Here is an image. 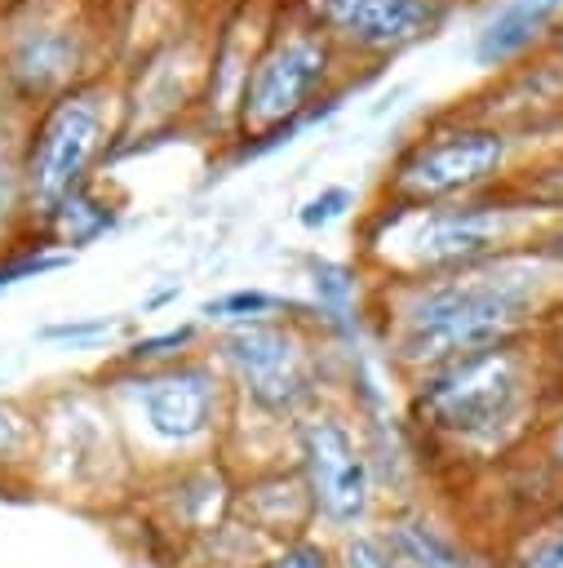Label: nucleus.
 <instances>
[{"label": "nucleus", "mask_w": 563, "mask_h": 568, "mask_svg": "<svg viewBox=\"0 0 563 568\" xmlns=\"http://www.w3.org/2000/svg\"><path fill=\"white\" fill-rule=\"evenodd\" d=\"M120 333V320L115 315H62V320H49L35 328V342L44 346H58V351H93L102 342H111Z\"/></svg>", "instance_id": "obj_23"}, {"label": "nucleus", "mask_w": 563, "mask_h": 568, "mask_svg": "<svg viewBox=\"0 0 563 568\" xmlns=\"http://www.w3.org/2000/svg\"><path fill=\"white\" fill-rule=\"evenodd\" d=\"M364 75L372 71L355 67L293 0H279L239 89L231 124L235 155H262L288 142L297 129L328 115L337 98Z\"/></svg>", "instance_id": "obj_5"}, {"label": "nucleus", "mask_w": 563, "mask_h": 568, "mask_svg": "<svg viewBox=\"0 0 563 568\" xmlns=\"http://www.w3.org/2000/svg\"><path fill=\"white\" fill-rule=\"evenodd\" d=\"M448 4H452V9H457V4H474V0H448Z\"/></svg>", "instance_id": "obj_32"}, {"label": "nucleus", "mask_w": 563, "mask_h": 568, "mask_svg": "<svg viewBox=\"0 0 563 568\" xmlns=\"http://www.w3.org/2000/svg\"><path fill=\"white\" fill-rule=\"evenodd\" d=\"M550 217L514 204L505 191L457 204H372L355 231V262L368 284L430 280L523 253L541 240Z\"/></svg>", "instance_id": "obj_3"}, {"label": "nucleus", "mask_w": 563, "mask_h": 568, "mask_svg": "<svg viewBox=\"0 0 563 568\" xmlns=\"http://www.w3.org/2000/svg\"><path fill=\"white\" fill-rule=\"evenodd\" d=\"M244 528H253L266 546L315 532V510H310V493L297 475L293 462H270V466H253L235 475V510H231Z\"/></svg>", "instance_id": "obj_14"}, {"label": "nucleus", "mask_w": 563, "mask_h": 568, "mask_svg": "<svg viewBox=\"0 0 563 568\" xmlns=\"http://www.w3.org/2000/svg\"><path fill=\"white\" fill-rule=\"evenodd\" d=\"M204 337L208 328L199 320H182V324H168V328H151V333H137L124 342V351L111 359V368H160V364H177L195 351H204Z\"/></svg>", "instance_id": "obj_20"}, {"label": "nucleus", "mask_w": 563, "mask_h": 568, "mask_svg": "<svg viewBox=\"0 0 563 568\" xmlns=\"http://www.w3.org/2000/svg\"><path fill=\"white\" fill-rule=\"evenodd\" d=\"M563 0H501L474 31V62L492 75H505L550 49Z\"/></svg>", "instance_id": "obj_15"}, {"label": "nucleus", "mask_w": 563, "mask_h": 568, "mask_svg": "<svg viewBox=\"0 0 563 568\" xmlns=\"http://www.w3.org/2000/svg\"><path fill=\"white\" fill-rule=\"evenodd\" d=\"M124 146V84L120 67L84 80L27 115L22 138V186H27V226L31 244L49 217L98 182V169Z\"/></svg>", "instance_id": "obj_8"}, {"label": "nucleus", "mask_w": 563, "mask_h": 568, "mask_svg": "<svg viewBox=\"0 0 563 568\" xmlns=\"http://www.w3.org/2000/svg\"><path fill=\"white\" fill-rule=\"evenodd\" d=\"M337 550H341V568H408V564L386 546V537L377 532V524H372V528H359V532H350V537H341Z\"/></svg>", "instance_id": "obj_27"}, {"label": "nucleus", "mask_w": 563, "mask_h": 568, "mask_svg": "<svg viewBox=\"0 0 563 568\" xmlns=\"http://www.w3.org/2000/svg\"><path fill=\"white\" fill-rule=\"evenodd\" d=\"M129 506H137L146 528L168 550H177L191 537L231 519V510H235V470L222 453L177 462V466H160V470L142 475Z\"/></svg>", "instance_id": "obj_13"}, {"label": "nucleus", "mask_w": 563, "mask_h": 568, "mask_svg": "<svg viewBox=\"0 0 563 568\" xmlns=\"http://www.w3.org/2000/svg\"><path fill=\"white\" fill-rule=\"evenodd\" d=\"M350 209H355V191H350V186H324L319 195H310V200L297 209V222H301L306 231H324V226L341 222Z\"/></svg>", "instance_id": "obj_28"}, {"label": "nucleus", "mask_w": 563, "mask_h": 568, "mask_svg": "<svg viewBox=\"0 0 563 568\" xmlns=\"http://www.w3.org/2000/svg\"><path fill=\"white\" fill-rule=\"evenodd\" d=\"M528 133L488 120L470 106L439 111L421 133H412L386 164L377 204H457L505 191L523 160L536 151Z\"/></svg>", "instance_id": "obj_9"}, {"label": "nucleus", "mask_w": 563, "mask_h": 568, "mask_svg": "<svg viewBox=\"0 0 563 568\" xmlns=\"http://www.w3.org/2000/svg\"><path fill=\"white\" fill-rule=\"evenodd\" d=\"M306 302H293L284 293L244 284V288H226L217 297H208L199 306V324L204 328H226V324H248V320H270V315H306Z\"/></svg>", "instance_id": "obj_21"}, {"label": "nucleus", "mask_w": 563, "mask_h": 568, "mask_svg": "<svg viewBox=\"0 0 563 568\" xmlns=\"http://www.w3.org/2000/svg\"><path fill=\"white\" fill-rule=\"evenodd\" d=\"M35 417H40V435H35L31 488L66 506L133 501L142 484V466L98 377L62 382L35 395Z\"/></svg>", "instance_id": "obj_7"}, {"label": "nucleus", "mask_w": 563, "mask_h": 568, "mask_svg": "<svg viewBox=\"0 0 563 568\" xmlns=\"http://www.w3.org/2000/svg\"><path fill=\"white\" fill-rule=\"evenodd\" d=\"M262 568H341V550H337V537H328V532L315 528V532L275 541L266 550Z\"/></svg>", "instance_id": "obj_25"}, {"label": "nucleus", "mask_w": 563, "mask_h": 568, "mask_svg": "<svg viewBox=\"0 0 563 568\" xmlns=\"http://www.w3.org/2000/svg\"><path fill=\"white\" fill-rule=\"evenodd\" d=\"M266 550L270 546L231 515L226 524H217V528L191 537L186 546H177L173 550V564L177 568H262Z\"/></svg>", "instance_id": "obj_17"}, {"label": "nucleus", "mask_w": 563, "mask_h": 568, "mask_svg": "<svg viewBox=\"0 0 563 568\" xmlns=\"http://www.w3.org/2000/svg\"><path fill=\"white\" fill-rule=\"evenodd\" d=\"M288 462L297 466V475L310 493L319 532L341 541L381 519L386 501H381V488L372 475V457H368L355 413L341 399H328L293 422Z\"/></svg>", "instance_id": "obj_11"}, {"label": "nucleus", "mask_w": 563, "mask_h": 568, "mask_svg": "<svg viewBox=\"0 0 563 568\" xmlns=\"http://www.w3.org/2000/svg\"><path fill=\"white\" fill-rule=\"evenodd\" d=\"M355 67L377 71L390 58L434 40L452 18L448 0H293Z\"/></svg>", "instance_id": "obj_12"}, {"label": "nucleus", "mask_w": 563, "mask_h": 568, "mask_svg": "<svg viewBox=\"0 0 563 568\" xmlns=\"http://www.w3.org/2000/svg\"><path fill=\"white\" fill-rule=\"evenodd\" d=\"M399 386L421 466L452 475H479L514 457L550 408V386L528 342L457 355Z\"/></svg>", "instance_id": "obj_2"}, {"label": "nucleus", "mask_w": 563, "mask_h": 568, "mask_svg": "<svg viewBox=\"0 0 563 568\" xmlns=\"http://www.w3.org/2000/svg\"><path fill=\"white\" fill-rule=\"evenodd\" d=\"M550 49H559V53H563V18H559V27H554V40H550Z\"/></svg>", "instance_id": "obj_31"}, {"label": "nucleus", "mask_w": 563, "mask_h": 568, "mask_svg": "<svg viewBox=\"0 0 563 568\" xmlns=\"http://www.w3.org/2000/svg\"><path fill=\"white\" fill-rule=\"evenodd\" d=\"M204 351L222 368L235 395V413L284 430L310 408L341 399L350 355L315 324L310 311L208 328Z\"/></svg>", "instance_id": "obj_4"}, {"label": "nucleus", "mask_w": 563, "mask_h": 568, "mask_svg": "<svg viewBox=\"0 0 563 568\" xmlns=\"http://www.w3.org/2000/svg\"><path fill=\"white\" fill-rule=\"evenodd\" d=\"M35 395L0 390V484L31 488V462H35Z\"/></svg>", "instance_id": "obj_18"}, {"label": "nucleus", "mask_w": 563, "mask_h": 568, "mask_svg": "<svg viewBox=\"0 0 563 568\" xmlns=\"http://www.w3.org/2000/svg\"><path fill=\"white\" fill-rule=\"evenodd\" d=\"M528 453L541 462V470L554 479V488L563 493V399H550L536 435L528 439Z\"/></svg>", "instance_id": "obj_26"}, {"label": "nucleus", "mask_w": 563, "mask_h": 568, "mask_svg": "<svg viewBox=\"0 0 563 568\" xmlns=\"http://www.w3.org/2000/svg\"><path fill=\"white\" fill-rule=\"evenodd\" d=\"M497 559H501L497 568H563V519L554 510L528 519L501 541Z\"/></svg>", "instance_id": "obj_22"}, {"label": "nucleus", "mask_w": 563, "mask_h": 568, "mask_svg": "<svg viewBox=\"0 0 563 568\" xmlns=\"http://www.w3.org/2000/svg\"><path fill=\"white\" fill-rule=\"evenodd\" d=\"M505 195L523 209H532L536 217H550L559 222L563 217V142H545L536 146L523 169L510 178Z\"/></svg>", "instance_id": "obj_19"}, {"label": "nucleus", "mask_w": 563, "mask_h": 568, "mask_svg": "<svg viewBox=\"0 0 563 568\" xmlns=\"http://www.w3.org/2000/svg\"><path fill=\"white\" fill-rule=\"evenodd\" d=\"M559 293L563 275L532 248L452 275L368 284V337L390 377L408 382L457 355L528 342Z\"/></svg>", "instance_id": "obj_1"}, {"label": "nucleus", "mask_w": 563, "mask_h": 568, "mask_svg": "<svg viewBox=\"0 0 563 568\" xmlns=\"http://www.w3.org/2000/svg\"><path fill=\"white\" fill-rule=\"evenodd\" d=\"M115 40L120 31L106 0H9L0 4V89L35 111L115 71Z\"/></svg>", "instance_id": "obj_10"}, {"label": "nucleus", "mask_w": 563, "mask_h": 568, "mask_svg": "<svg viewBox=\"0 0 563 568\" xmlns=\"http://www.w3.org/2000/svg\"><path fill=\"white\" fill-rule=\"evenodd\" d=\"M377 532L408 568H483L474 546L443 515H434L421 497L386 506L377 519Z\"/></svg>", "instance_id": "obj_16"}, {"label": "nucleus", "mask_w": 563, "mask_h": 568, "mask_svg": "<svg viewBox=\"0 0 563 568\" xmlns=\"http://www.w3.org/2000/svg\"><path fill=\"white\" fill-rule=\"evenodd\" d=\"M541 373H545V386H550V399H563V293L541 311L532 337H528Z\"/></svg>", "instance_id": "obj_24"}, {"label": "nucleus", "mask_w": 563, "mask_h": 568, "mask_svg": "<svg viewBox=\"0 0 563 568\" xmlns=\"http://www.w3.org/2000/svg\"><path fill=\"white\" fill-rule=\"evenodd\" d=\"M554 515H559V519H563V497H559V506H554Z\"/></svg>", "instance_id": "obj_33"}, {"label": "nucleus", "mask_w": 563, "mask_h": 568, "mask_svg": "<svg viewBox=\"0 0 563 568\" xmlns=\"http://www.w3.org/2000/svg\"><path fill=\"white\" fill-rule=\"evenodd\" d=\"M532 253H536V257H545V262L563 275V217H559V222H550V226L541 231V240L532 244Z\"/></svg>", "instance_id": "obj_29"}, {"label": "nucleus", "mask_w": 563, "mask_h": 568, "mask_svg": "<svg viewBox=\"0 0 563 568\" xmlns=\"http://www.w3.org/2000/svg\"><path fill=\"white\" fill-rule=\"evenodd\" d=\"M124 439L146 470L222 453L235 426V395L208 351L160 368H102L98 373Z\"/></svg>", "instance_id": "obj_6"}, {"label": "nucleus", "mask_w": 563, "mask_h": 568, "mask_svg": "<svg viewBox=\"0 0 563 568\" xmlns=\"http://www.w3.org/2000/svg\"><path fill=\"white\" fill-rule=\"evenodd\" d=\"M173 297H177V284H168V288H160L155 297H146V306H142V311H155V306H164V302H173Z\"/></svg>", "instance_id": "obj_30"}]
</instances>
